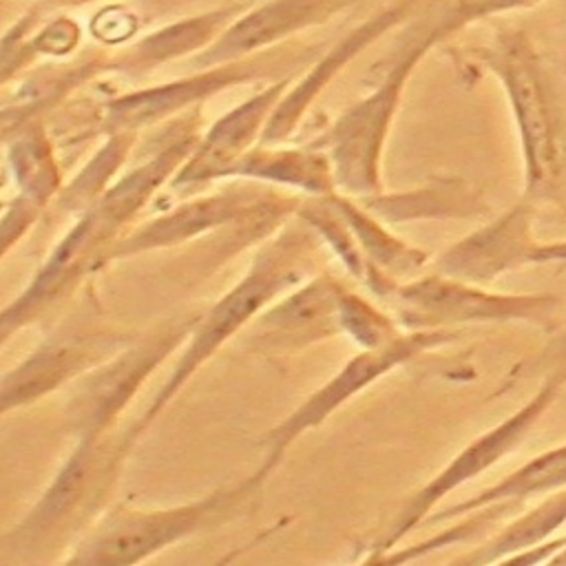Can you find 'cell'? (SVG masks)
Here are the masks:
<instances>
[{
	"mask_svg": "<svg viewBox=\"0 0 566 566\" xmlns=\"http://www.w3.org/2000/svg\"><path fill=\"white\" fill-rule=\"evenodd\" d=\"M329 201L334 203L338 214L347 221V226L352 228L360 248L367 250L369 259H374L378 263V268H387L391 274H409L416 268H420V263L427 259V254H422L420 250L400 243L389 232H385L380 226H376L354 203L338 199L334 195H329Z\"/></svg>",
	"mask_w": 566,
	"mask_h": 566,
	"instance_id": "cell-17",
	"label": "cell"
},
{
	"mask_svg": "<svg viewBox=\"0 0 566 566\" xmlns=\"http://www.w3.org/2000/svg\"><path fill=\"white\" fill-rule=\"evenodd\" d=\"M263 480L250 478L234 489L210 493L197 502L166 511H113L104 522L80 544L71 562L80 564H137L164 546L179 542L210 520H223Z\"/></svg>",
	"mask_w": 566,
	"mask_h": 566,
	"instance_id": "cell-2",
	"label": "cell"
},
{
	"mask_svg": "<svg viewBox=\"0 0 566 566\" xmlns=\"http://www.w3.org/2000/svg\"><path fill=\"white\" fill-rule=\"evenodd\" d=\"M307 11H310V0H287L279 7L265 9L254 18L245 20L241 27H237V31H232L223 42L221 51L234 53V51H243L261 42H268L272 35L281 33L285 27L296 22Z\"/></svg>",
	"mask_w": 566,
	"mask_h": 566,
	"instance_id": "cell-18",
	"label": "cell"
},
{
	"mask_svg": "<svg viewBox=\"0 0 566 566\" xmlns=\"http://www.w3.org/2000/svg\"><path fill=\"white\" fill-rule=\"evenodd\" d=\"M500 75L511 97L515 122L520 128L526 199L546 197L557 179L564 153V128L544 91L537 64L528 49L511 42L500 57Z\"/></svg>",
	"mask_w": 566,
	"mask_h": 566,
	"instance_id": "cell-4",
	"label": "cell"
},
{
	"mask_svg": "<svg viewBox=\"0 0 566 566\" xmlns=\"http://www.w3.org/2000/svg\"><path fill=\"white\" fill-rule=\"evenodd\" d=\"M526 376H537V374H553V371H566V327L557 332L555 338L546 343V347L539 352L537 358L528 360L524 367Z\"/></svg>",
	"mask_w": 566,
	"mask_h": 566,
	"instance_id": "cell-21",
	"label": "cell"
},
{
	"mask_svg": "<svg viewBox=\"0 0 566 566\" xmlns=\"http://www.w3.org/2000/svg\"><path fill=\"white\" fill-rule=\"evenodd\" d=\"M199 318H177L117 354L104 369L91 374L69 402L71 429L82 436H102L135 396L153 369L188 336Z\"/></svg>",
	"mask_w": 566,
	"mask_h": 566,
	"instance_id": "cell-7",
	"label": "cell"
},
{
	"mask_svg": "<svg viewBox=\"0 0 566 566\" xmlns=\"http://www.w3.org/2000/svg\"><path fill=\"white\" fill-rule=\"evenodd\" d=\"M119 347L117 336L66 332L42 343L20 367L2 378V409L44 396L75 374L95 367Z\"/></svg>",
	"mask_w": 566,
	"mask_h": 566,
	"instance_id": "cell-9",
	"label": "cell"
},
{
	"mask_svg": "<svg viewBox=\"0 0 566 566\" xmlns=\"http://www.w3.org/2000/svg\"><path fill=\"white\" fill-rule=\"evenodd\" d=\"M124 137H117L115 144H108L104 150H99L95 155V161L91 166H86V170L77 177V181L73 184V188H69V192L64 195V203L69 208H77V206H84L86 201L91 203L93 197H97L95 192L104 186V177H108L119 159L126 155V148H128V142L122 144Z\"/></svg>",
	"mask_w": 566,
	"mask_h": 566,
	"instance_id": "cell-20",
	"label": "cell"
},
{
	"mask_svg": "<svg viewBox=\"0 0 566 566\" xmlns=\"http://www.w3.org/2000/svg\"><path fill=\"white\" fill-rule=\"evenodd\" d=\"M548 562H551V564H566V544H564L562 553H559V555H555V557H551Z\"/></svg>",
	"mask_w": 566,
	"mask_h": 566,
	"instance_id": "cell-23",
	"label": "cell"
},
{
	"mask_svg": "<svg viewBox=\"0 0 566 566\" xmlns=\"http://www.w3.org/2000/svg\"><path fill=\"white\" fill-rule=\"evenodd\" d=\"M263 206L261 197L252 190H234V192H221L214 197H203L197 201H190L170 214H164L159 219L148 221L146 226L137 228L122 241H115L102 256L99 265L119 259V256H130L135 252H144L150 248H164V245H175L181 243L190 237H197L199 232L237 221L248 217L250 212L259 210Z\"/></svg>",
	"mask_w": 566,
	"mask_h": 566,
	"instance_id": "cell-12",
	"label": "cell"
},
{
	"mask_svg": "<svg viewBox=\"0 0 566 566\" xmlns=\"http://www.w3.org/2000/svg\"><path fill=\"white\" fill-rule=\"evenodd\" d=\"M122 453H126L122 442L106 447L99 436H82L49 489L11 535H18L27 546L46 544L64 535L97 504L115 475Z\"/></svg>",
	"mask_w": 566,
	"mask_h": 566,
	"instance_id": "cell-5",
	"label": "cell"
},
{
	"mask_svg": "<svg viewBox=\"0 0 566 566\" xmlns=\"http://www.w3.org/2000/svg\"><path fill=\"white\" fill-rule=\"evenodd\" d=\"M564 522H566V486L557 489V493L548 495L533 511H528L526 515L504 526L495 537H491L486 544L475 548L471 555H464L460 562L489 564V562L506 559L517 551H526L544 542Z\"/></svg>",
	"mask_w": 566,
	"mask_h": 566,
	"instance_id": "cell-16",
	"label": "cell"
},
{
	"mask_svg": "<svg viewBox=\"0 0 566 566\" xmlns=\"http://www.w3.org/2000/svg\"><path fill=\"white\" fill-rule=\"evenodd\" d=\"M230 175L272 179L321 197L334 195L336 184L332 159L316 150H250L234 164Z\"/></svg>",
	"mask_w": 566,
	"mask_h": 566,
	"instance_id": "cell-14",
	"label": "cell"
},
{
	"mask_svg": "<svg viewBox=\"0 0 566 566\" xmlns=\"http://www.w3.org/2000/svg\"><path fill=\"white\" fill-rule=\"evenodd\" d=\"M564 486H566V444L535 455L533 460H528L526 464L515 469L511 475H506L502 482L484 489L473 500H467L462 504L447 509L436 520L451 517L458 513L478 511V509H484V506L502 502V500L524 502L531 495H544L548 491H557Z\"/></svg>",
	"mask_w": 566,
	"mask_h": 566,
	"instance_id": "cell-15",
	"label": "cell"
},
{
	"mask_svg": "<svg viewBox=\"0 0 566 566\" xmlns=\"http://www.w3.org/2000/svg\"><path fill=\"white\" fill-rule=\"evenodd\" d=\"M539 261H566V241L539 243L533 252V263H539Z\"/></svg>",
	"mask_w": 566,
	"mask_h": 566,
	"instance_id": "cell-22",
	"label": "cell"
},
{
	"mask_svg": "<svg viewBox=\"0 0 566 566\" xmlns=\"http://www.w3.org/2000/svg\"><path fill=\"white\" fill-rule=\"evenodd\" d=\"M394 298L402 323L418 329L471 321H526L551 329L566 305L553 294H493L453 276L407 283Z\"/></svg>",
	"mask_w": 566,
	"mask_h": 566,
	"instance_id": "cell-3",
	"label": "cell"
},
{
	"mask_svg": "<svg viewBox=\"0 0 566 566\" xmlns=\"http://www.w3.org/2000/svg\"><path fill=\"white\" fill-rule=\"evenodd\" d=\"M340 325L367 349L385 347L398 338L391 323L382 314H378L363 298L347 292L340 294Z\"/></svg>",
	"mask_w": 566,
	"mask_h": 566,
	"instance_id": "cell-19",
	"label": "cell"
},
{
	"mask_svg": "<svg viewBox=\"0 0 566 566\" xmlns=\"http://www.w3.org/2000/svg\"><path fill=\"white\" fill-rule=\"evenodd\" d=\"M453 336H455L453 332H444V329H420L409 336H398L394 343L385 347L367 349L356 358H352L334 378H329L316 394H312L287 420H283L279 427L270 431L265 442L268 460L263 462V467L254 478L263 480L279 464L281 455L298 433L321 424L334 409L347 402L363 387L371 385L376 378H380L385 371L394 369L402 360L420 354L422 349L447 343Z\"/></svg>",
	"mask_w": 566,
	"mask_h": 566,
	"instance_id": "cell-8",
	"label": "cell"
},
{
	"mask_svg": "<svg viewBox=\"0 0 566 566\" xmlns=\"http://www.w3.org/2000/svg\"><path fill=\"white\" fill-rule=\"evenodd\" d=\"M566 382V371H553L544 376L542 389L513 416H509L504 422L493 427L491 431L475 438L469 447H464L427 486H422L409 504L398 513L391 531H387L382 544L378 551H387L394 546L407 531H411L429 511L431 506L444 497L455 486L464 484L467 480L475 478L478 473L493 467L502 455L513 451L520 440L528 433V429L537 422V418L553 405V400L559 396L562 387Z\"/></svg>",
	"mask_w": 566,
	"mask_h": 566,
	"instance_id": "cell-6",
	"label": "cell"
},
{
	"mask_svg": "<svg viewBox=\"0 0 566 566\" xmlns=\"http://www.w3.org/2000/svg\"><path fill=\"white\" fill-rule=\"evenodd\" d=\"M276 93L279 88L256 95L219 119L201 139L199 148L181 164L179 172L170 181L172 188H197L210 179L228 177L234 164L248 153V146L261 128Z\"/></svg>",
	"mask_w": 566,
	"mask_h": 566,
	"instance_id": "cell-13",
	"label": "cell"
},
{
	"mask_svg": "<svg viewBox=\"0 0 566 566\" xmlns=\"http://www.w3.org/2000/svg\"><path fill=\"white\" fill-rule=\"evenodd\" d=\"M340 294L327 276L310 281L256 321L254 340L274 352H290L336 334L343 327Z\"/></svg>",
	"mask_w": 566,
	"mask_h": 566,
	"instance_id": "cell-11",
	"label": "cell"
},
{
	"mask_svg": "<svg viewBox=\"0 0 566 566\" xmlns=\"http://www.w3.org/2000/svg\"><path fill=\"white\" fill-rule=\"evenodd\" d=\"M307 248L312 245L301 232H287L285 237H279L254 259L250 272L206 316L195 323L190 343L177 360L172 374L161 385L139 422L128 429L126 447H130L133 440L153 422V418L179 391L192 371H197L243 323H248V318H252L276 294L303 279L307 265Z\"/></svg>",
	"mask_w": 566,
	"mask_h": 566,
	"instance_id": "cell-1",
	"label": "cell"
},
{
	"mask_svg": "<svg viewBox=\"0 0 566 566\" xmlns=\"http://www.w3.org/2000/svg\"><path fill=\"white\" fill-rule=\"evenodd\" d=\"M537 245L531 232V206L526 199L486 228L451 245L438 263L444 276L482 283L511 268L533 263Z\"/></svg>",
	"mask_w": 566,
	"mask_h": 566,
	"instance_id": "cell-10",
	"label": "cell"
}]
</instances>
